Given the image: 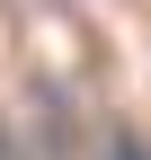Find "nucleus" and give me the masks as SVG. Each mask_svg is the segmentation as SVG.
Wrapping results in <instances>:
<instances>
[{
	"mask_svg": "<svg viewBox=\"0 0 151 160\" xmlns=\"http://www.w3.org/2000/svg\"><path fill=\"white\" fill-rule=\"evenodd\" d=\"M107 160H151V142H134V133H116V142H107Z\"/></svg>",
	"mask_w": 151,
	"mask_h": 160,
	"instance_id": "obj_1",
	"label": "nucleus"
}]
</instances>
